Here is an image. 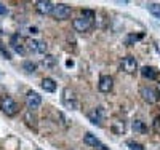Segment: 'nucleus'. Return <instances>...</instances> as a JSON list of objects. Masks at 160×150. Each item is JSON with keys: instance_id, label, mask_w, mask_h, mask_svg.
Returning a JSON list of instances; mask_svg holds the SVG:
<instances>
[{"instance_id": "f257e3e1", "label": "nucleus", "mask_w": 160, "mask_h": 150, "mask_svg": "<svg viewBox=\"0 0 160 150\" xmlns=\"http://www.w3.org/2000/svg\"><path fill=\"white\" fill-rule=\"evenodd\" d=\"M62 104L68 109H71V110H77V109L80 107V104L75 98V93L71 88H64V91H62Z\"/></svg>"}, {"instance_id": "f03ea898", "label": "nucleus", "mask_w": 160, "mask_h": 150, "mask_svg": "<svg viewBox=\"0 0 160 150\" xmlns=\"http://www.w3.org/2000/svg\"><path fill=\"white\" fill-rule=\"evenodd\" d=\"M0 109H2V112H3V114H7L8 117L16 115V114H18V110H19L18 104H16L15 101H13L11 98H8V96H5V98L2 99V102H0Z\"/></svg>"}, {"instance_id": "7ed1b4c3", "label": "nucleus", "mask_w": 160, "mask_h": 150, "mask_svg": "<svg viewBox=\"0 0 160 150\" xmlns=\"http://www.w3.org/2000/svg\"><path fill=\"white\" fill-rule=\"evenodd\" d=\"M72 26H74V29H75L77 32H87V31H90V29H91V26H93V19L85 18V16H78V18H75V19H74Z\"/></svg>"}, {"instance_id": "20e7f679", "label": "nucleus", "mask_w": 160, "mask_h": 150, "mask_svg": "<svg viewBox=\"0 0 160 150\" xmlns=\"http://www.w3.org/2000/svg\"><path fill=\"white\" fill-rule=\"evenodd\" d=\"M120 69L127 74H135L138 70V61L133 56H125L122 62H120Z\"/></svg>"}, {"instance_id": "39448f33", "label": "nucleus", "mask_w": 160, "mask_h": 150, "mask_svg": "<svg viewBox=\"0 0 160 150\" xmlns=\"http://www.w3.org/2000/svg\"><path fill=\"white\" fill-rule=\"evenodd\" d=\"M40 104H42V96H40L38 93L29 91L26 94V105L29 107V110H35V109L40 107Z\"/></svg>"}, {"instance_id": "423d86ee", "label": "nucleus", "mask_w": 160, "mask_h": 150, "mask_svg": "<svg viewBox=\"0 0 160 150\" xmlns=\"http://www.w3.org/2000/svg\"><path fill=\"white\" fill-rule=\"evenodd\" d=\"M51 15L56 19H68L71 16V7H68L66 3H58V5H55V8H53Z\"/></svg>"}, {"instance_id": "0eeeda50", "label": "nucleus", "mask_w": 160, "mask_h": 150, "mask_svg": "<svg viewBox=\"0 0 160 150\" xmlns=\"http://www.w3.org/2000/svg\"><path fill=\"white\" fill-rule=\"evenodd\" d=\"M141 96H142V99L148 104H155L157 99H158L157 91L154 88H151V86H142L141 88Z\"/></svg>"}, {"instance_id": "6e6552de", "label": "nucleus", "mask_w": 160, "mask_h": 150, "mask_svg": "<svg viewBox=\"0 0 160 150\" xmlns=\"http://www.w3.org/2000/svg\"><path fill=\"white\" fill-rule=\"evenodd\" d=\"M10 45H11L13 50H15L16 53H19V54H24V53H26V45L22 43V38H21L19 34H13V35H11Z\"/></svg>"}, {"instance_id": "1a4fd4ad", "label": "nucleus", "mask_w": 160, "mask_h": 150, "mask_svg": "<svg viewBox=\"0 0 160 150\" xmlns=\"http://www.w3.org/2000/svg\"><path fill=\"white\" fill-rule=\"evenodd\" d=\"M114 86V78L111 75H101L99 77V83H98V88L99 91L102 93H109Z\"/></svg>"}, {"instance_id": "9d476101", "label": "nucleus", "mask_w": 160, "mask_h": 150, "mask_svg": "<svg viewBox=\"0 0 160 150\" xmlns=\"http://www.w3.org/2000/svg\"><path fill=\"white\" fill-rule=\"evenodd\" d=\"M53 8H55V3L50 0H40L35 3V10L40 15H50V13H53Z\"/></svg>"}, {"instance_id": "9b49d317", "label": "nucleus", "mask_w": 160, "mask_h": 150, "mask_svg": "<svg viewBox=\"0 0 160 150\" xmlns=\"http://www.w3.org/2000/svg\"><path fill=\"white\" fill-rule=\"evenodd\" d=\"M102 117H104V110H102L101 107L93 109V110L88 114V120L91 121L93 125H96V126H101L102 125Z\"/></svg>"}, {"instance_id": "f8f14e48", "label": "nucleus", "mask_w": 160, "mask_h": 150, "mask_svg": "<svg viewBox=\"0 0 160 150\" xmlns=\"http://www.w3.org/2000/svg\"><path fill=\"white\" fill-rule=\"evenodd\" d=\"M141 75L144 78H148V80H155L158 77V72L155 67H151V65H144L142 69H141Z\"/></svg>"}, {"instance_id": "ddd939ff", "label": "nucleus", "mask_w": 160, "mask_h": 150, "mask_svg": "<svg viewBox=\"0 0 160 150\" xmlns=\"http://www.w3.org/2000/svg\"><path fill=\"white\" fill-rule=\"evenodd\" d=\"M83 142L87 144V145H90V147H95V148H101V141L96 138V136H93L91 133H87L85 136H83Z\"/></svg>"}, {"instance_id": "4468645a", "label": "nucleus", "mask_w": 160, "mask_h": 150, "mask_svg": "<svg viewBox=\"0 0 160 150\" xmlns=\"http://www.w3.org/2000/svg\"><path fill=\"white\" fill-rule=\"evenodd\" d=\"M131 128H133V133L135 134H146L148 133V126L144 125L142 120H135L131 123Z\"/></svg>"}, {"instance_id": "2eb2a0df", "label": "nucleus", "mask_w": 160, "mask_h": 150, "mask_svg": "<svg viewBox=\"0 0 160 150\" xmlns=\"http://www.w3.org/2000/svg\"><path fill=\"white\" fill-rule=\"evenodd\" d=\"M42 90H45L47 93H53L56 90V83H55V80L53 78H43L42 80Z\"/></svg>"}, {"instance_id": "dca6fc26", "label": "nucleus", "mask_w": 160, "mask_h": 150, "mask_svg": "<svg viewBox=\"0 0 160 150\" xmlns=\"http://www.w3.org/2000/svg\"><path fill=\"white\" fill-rule=\"evenodd\" d=\"M112 131H114L115 134H123V131H125V121H123V120H115V121H112Z\"/></svg>"}, {"instance_id": "f3484780", "label": "nucleus", "mask_w": 160, "mask_h": 150, "mask_svg": "<svg viewBox=\"0 0 160 150\" xmlns=\"http://www.w3.org/2000/svg\"><path fill=\"white\" fill-rule=\"evenodd\" d=\"M32 35V34H38V29L35 26H21V29H19V35Z\"/></svg>"}, {"instance_id": "a211bd4d", "label": "nucleus", "mask_w": 160, "mask_h": 150, "mask_svg": "<svg viewBox=\"0 0 160 150\" xmlns=\"http://www.w3.org/2000/svg\"><path fill=\"white\" fill-rule=\"evenodd\" d=\"M146 7L155 18H160V3H148Z\"/></svg>"}, {"instance_id": "6ab92c4d", "label": "nucleus", "mask_w": 160, "mask_h": 150, "mask_svg": "<svg viewBox=\"0 0 160 150\" xmlns=\"http://www.w3.org/2000/svg\"><path fill=\"white\" fill-rule=\"evenodd\" d=\"M22 69L28 72V74H34L35 72V64L32 61H24L22 62Z\"/></svg>"}, {"instance_id": "aec40b11", "label": "nucleus", "mask_w": 160, "mask_h": 150, "mask_svg": "<svg viewBox=\"0 0 160 150\" xmlns=\"http://www.w3.org/2000/svg\"><path fill=\"white\" fill-rule=\"evenodd\" d=\"M42 64H43L45 67H48V69H51V67L56 64V59L53 58V56H45V59L42 61Z\"/></svg>"}, {"instance_id": "412c9836", "label": "nucleus", "mask_w": 160, "mask_h": 150, "mask_svg": "<svg viewBox=\"0 0 160 150\" xmlns=\"http://www.w3.org/2000/svg\"><path fill=\"white\" fill-rule=\"evenodd\" d=\"M127 147H128L130 150H144V147H142L141 144L135 142V141H128V142H127Z\"/></svg>"}, {"instance_id": "4be33fe9", "label": "nucleus", "mask_w": 160, "mask_h": 150, "mask_svg": "<svg viewBox=\"0 0 160 150\" xmlns=\"http://www.w3.org/2000/svg\"><path fill=\"white\" fill-rule=\"evenodd\" d=\"M37 46H38V42H37V40H29V42L26 43V48L31 50V51H34V53H37Z\"/></svg>"}, {"instance_id": "5701e85b", "label": "nucleus", "mask_w": 160, "mask_h": 150, "mask_svg": "<svg viewBox=\"0 0 160 150\" xmlns=\"http://www.w3.org/2000/svg\"><path fill=\"white\" fill-rule=\"evenodd\" d=\"M47 50H48V46H47V43H45V42H38L37 53H40V54H45V53H47Z\"/></svg>"}, {"instance_id": "b1692460", "label": "nucleus", "mask_w": 160, "mask_h": 150, "mask_svg": "<svg viewBox=\"0 0 160 150\" xmlns=\"http://www.w3.org/2000/svg\"><path fill=\"white\" fill-rule=\"evenodd\" d=\"M152 128L157 134H160V117H155L154 118V123H152Z\"/></svg>"}, {"instance_id": "393cba45", "label": "nucleus", "mask_w": 160, "mask_h": 150, "mask_svg": "<svg viewBox=\"0 0 160 150\" xmlns=\"http://www.w3.org/2000/svg\"><path fill=\"white\" fill-rule=\"evenodd\" d=\"M82 16L90 18V19H95V11H91V10H83V11H82Z\"/></svg>"}, {"instance_id": "a878e982", "label": "nucleus", "mask_w": 160, "mask_h": 150, "mask_svg": "<svg viewBox=\"0 0 160 150\" xmlns=\"http://www.w3.org/2000/svg\"><path fill=\"white\" fill-rule=\"evenodd\" d=\"M0 53L3 54V58H5V59H11V54H10V53H8V51L3 48V45H2V43H0Z\"/></svg>"}, {"instance_id": "bb28decb", "label": "nucleus", "mask_w": 160, "mask_h": 150, "mask_svg": "<svg viewBox=\"0 0 160 150\" xmlns=\"http://www.w3.org/2000/svg\"><path fill=\"white\" fill-rule=\"evenodd\" d=\"M141 37H142V35H130V37H128V40H127V43L130 45L131 42H138V40H139Z\"/></svg>"}, {"instance_id": "cd10ccee", "label": "nucleus", "mask_w": 160, "mask_h": 150, "mask_svg": "<svg viewBox=\"0 0 160 150\" xmlns=\"http://www.w3.org/2000/svg\"><path fill=\"white\" fill-rule=\"evenodd\" d=\"M5 13H7V7L0 2V15H5Z\"/></svg>"}, {"instance_id": "c85d7f7f", "label": "nucleus", "mask_w": 160, "mask_h": 150, "mask_svg": "<svg viewBox=\"0 0 160 150\" xmlns=\"http://www.w3.org/2000/svg\"><path fill=\"white\" fill-rule=\"evenodd\" d=\"M157 96L160 98V83H158V86H157Z\"/></svg>"}, {"instance_id": "c756f323", "label": "nucleus", "mask_w": 160, "mask_h": 150, "mask_svg": "<svg viewBox=\"0 0 160 150\" xmlns=\"http://www.w3.org/2000/svg\"><path fill=\"white\" fill-rule=\"evenodd\" d=\"M99 150H109V148H108V147H106V145H104V144H102V145H101V148H99Z\"/></svg>"}]
</instances>
